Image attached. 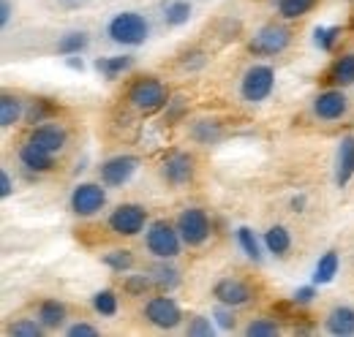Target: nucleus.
I'll return each mask as SVG.
<instances>
[{"label": "nucleus", "mask_w": 354, "mask_h": 337, "mask_svg": "<svg viewBox=\"0 0 354 337\" xmlns=\"http://www.w3.org/2000/svg\"><path fill=\"white\" fill-rule=\"evenodd\" d=\"M106 36L115 44H123V46H139V44L147 41L150 36V25L142 14L136 11H120L109 19L106 25Z\"/></svg>", "instance_id": "1"}, {"label": "nucleus", "mask_w": 354, "mask_h": 337, "mask_svg": "<svg viewBox=\"0 0 354 337\" xmlns=\"http://www.w3.org/2000/svg\"><path fill=\"white\" fill-rule=\"evenodd\" d=\"M129 101H131L133 109L150 115V112H158L169 104V95H167V87L158 82L156 77H142L131 84L129 90Z\"/></svg>", "instance_id": "2"}, {"label": "nucleus", "mask_w": 354, "mask_h": 337, "mask_svg": "<svg viewBox=\"0 0 354 337\" xmlns=\"http://www.w3.org/2000/svg\"><path fill=\"white\" fill-rule=\"evenodd\" d=\"M145 245L156 258H175L183 245V237H180L177 226L167 223V220H156V223H150V229L145 234Z\"/></svg>", "instance_id": "3"}, {"label": "nucleus", "mask_w": 354, "mask_h": 337, "mask_svg": "<svg viewBox=\"0 0 354 337\" xmlns=\"http://www.w3.org/2000/svg\"><path fill=\"white\" fill-rule=\"evenodd\" d=\"M272 87H275V71H272L270 66H262V63H259V66H251V68L243 74L240 93H243V98H245L248 104H259V101L270 98Z\"/></svg>", "instance_id": "4"}, {"label": "nucleus", "mask_w": 354, "mask_h": 337, "mask_svg": "<svg viewBox=\"0 0 354 337\" xmlns=\"http://www.w3.org/2000/svg\"><path fill=\"white\" fill-rule=\"evenodd\" d=\"M177 231L183 237V245L196 248V245H202L210 237V218L199 207H188V210L180 212V218H177Z\"/></svg>", "instance_id": "5"}, {"label": "nucleus", "mask_w": 354, "mask_h": 337, "mask_svg": "<svg viewBox=\"0 0 354 337\" xmlns=\"http://www.w3.org/2000/svg\"><path fill=\"white\" fill-rule=\"evenodd\" d=\"M71 212L80 215V218H90L98 210H104L106 204V191L98 185V182H80L74 191H71Z\"/></svg>", "instance_id": "6"}, {"label": "nucleus", "mask_w": 354, "mask_h": 337, "mask_svg": "<svg viewBox=\"0 0 354 337\" xmlns=\"http://www.w3.org/2000/svg\"><path fill=\"white\" fill-rule=\"evenodd\" d=\"M147 223V210L142 204H120L109 215V229L120 237H136Z\"/></svg>", "instance_id": "7"}, {"label": "nucleus", "mask_w": 354, "mask_h": 337, "mask_svg": "<svg viewBox=\"0 0 354 337\" xmlns=\"http://www.w3.org/2000/svg\"><path fill=\"white\" fill-rule=\"evenodd\" d=\"M145 318L158 329H175L183 321V313L172 296H153L145 305Z\"/></svg>", "instance_id": "8"}, {"label": "nucleus", "mask_w": 354, "mask_h": 337, "mask_svg": "<svg viewBox=\"0 0 354 337\" xmlns=\"http://www.w3.org/2000/svg\"><path fill=\"white\" fill-rule=\"evenodd\" d=\"M292 41V33L283 28V25H265L257 36H254V41H251V52L254 55H278V52H283L286 46Z\"/></svg>", "instance_id": "9"}, {"label": "nucleus", "mask_w": 354, "mask_h": 337, "mask_svg": "<svg viewBox=\"0 0 354 337\" xmlns=\"http://www.w3.org/2000/svg\"><path fill=\"white\" fill-rule=\"evenodd\" d=\"M139 168L136 155H115L101 166V182L109 188H123L133 177V171Z\"/></svg>", "instance_id": "10"}, {"label": "nucleus", "mask_w": 354, "mask_h": 337, "mask_svg": "<svg viewBox=\"0 0 354 337\" xmlns=\"http://www.w3.org/2000/svg\"><path fill=\"white\" fill-rule=\"evenodd\" d=\"M213 296L221 302V305H229V307H243L254 299V289L237 278H223L213 286Z\"/></svg>", "instance_id": "11"}, {"label": "nucleus", "mask_w": 354, "mask_h": 337, "mask_svg": "<svg viewBox=\"0 0 354 337\" xmlns=\"http://www.w3.org/2000/svg\"><path fill=\"white\" fill-rule=\"evenodd\" d=\"M346 109H349V101L341 90H324L313 101V112L319 120H341L346 115Z\"/></svg>", "instance_id": "12"}, {"label": "nucleus", "mask_w": 354, "mask_h": 337, "mask_svg": "<svg viewBox=\"0 0 354 337\" xmlns=\"http://www.w3.org/2000/svg\"><path fill=\"white\" fill-rule=\"evenodd\" d=\"M66 131L60 126H55V123H44V126H36L30 131V136H28V142L30 144H36V147H41L44 153L49 155H57L63 147H66Z\"/></svg>", "instance_id": "13"}, {"label": "nucleus", "mask_w": 354, "mask_h": 337, "mask_svg": "<svg viewBox=\"0 0 354 337\" xmlns=\"http://www.w3.org/2000/svg\"><path fill=\"white\" fill-rule=\"evenodd\" d=\"M161 174L169 185H185L191 177H194V158L188 153H175L164 161L161 166Z\"/></svg>", "instance_id": "14"}, {"label": "nucleus", "mask_w": 354, "mask_h": 337, "mask_svg": "<svg viewBox=\"0 0 354 337\" xmlns=\"http://www.w3.org/2000/svg\"><path fill=\"white\" fill-rule=\"evenodd\" d=\"M354 177V136H344L338 144V158H335V182L344 188Z\"/></svg>", "instance_id": "15"}, {"label": "nucleus", "mask_w": 354, "mask_h": 337, "mask_svg": "<svg viewBox=\"0 0 354 337\" xmlns=\"http://www.w3.org/2000/svg\"><path fill=\"white\" fill-rule=\"evenodd\" d=\"M324 329L330 335H338V337L354 335V307H346V305L333 307L327 313V318H324Z\"/></svg>", "instance_id": "16"}, {"label": "nucleus", "mask_w": 354, "mask_h": 337, "mask_svg": "<svg viewBox=\"0 0 354 337\" xmlns=\"http://www.w3.org/2000/svg\"><path fill=\"white\" fill-rule=\"evenodd\" d=\"M95 71L104 77V79H109V82H115L120 74H126L129 68L133 66V57L131 55H115V57H98L95 63Z\"/></svg>", "instance_id": "17"}, {"label": "nucleus", "mask_w": 354, "mask_h": 337, "mask_svg": "<svg viewBox=\"0 0 354 337\" xmlns=\"http://www.w3.org/2000/svg\"><path fill=\"white\" fill-rule=\"evenodd\" d=\"M52 158L55 155H49V153H44L41 147H36L30 142H25L19 147V161H22V166L28 168V171H49L52 168Z\"/></svg>", "instance_id": "18"}, {"label": "nucleus", "mask_w": 354, "mask_h": 337, "mask_svg": "<svg viewBox=\"0 0 354 337\" xmlns=\"http://www.w3.org/2000/svg\"><path fill=\"white\" fill-rule=\"evenodd\" d=\"M338 267H341L338 253L327 251L319 261H316V267H313V283H316V286H327V283H333V278L338 275Z\"/></svg>", "instance_id": "19"}, {"label": "nucleus", "mask_w": 354, "mask_h": 337, "mask_svg": "<svg viewBox=\"0 0 354 337\" xmlns=\"http://www.w3.org/2000/svg\"><path fill=\"white\" fill-rule=\"evenodd\" d=\"M150 278H153V286L161 289V291H172V289L180 286V272H177L172 264H167V258H161L150 269Z\"/></svg>", "instance_id": "20"}, {"label": "nucleus", "mask_w": 354, "mask_h": 337, "mask_svg": "<svg viewBox=\"0 0 354 337\" xmlns=\"http://www.w3.org/2000/svg\"><path fill=\"white\" fill-rule=\"evenodd\" d=\"M330 82L338 84V87L354 84V52L341 55V57L333 63V68H330Z\"/></svg>", "instance_id": "21"}, {"label": "nucleus", "mask_w": 354, "mask_h": 337, "mask_svg": "<svg viewBox=\"0 0 354 337\" xmlns=\"http://www.w3.org/2000/svg\"><path fill=\"white\" fill-rule=\"evenodd\" d=\"M265 248L272 256H286L292 248V234L283 229V226H272L265 231Z\"/></svg>", "instance_id": "22"}, {"label": "nucleus", "mask_w": 354, "mask_h": 337, "mask_svg": "<svg viewBox=\"0 0 354 337\" xmlns=\"http://www.w3.org/2000/svg\"><path fill=\"white\" fill-rule=\"evenodd\" d=\"M39 321L44 324L46 329H57V327L66 321V307H63V302H57V299L41 302V307H39Z\"/></svg>", "instance_id": "23"}, {"label": "nucleus", "mask_w": 354, "mask_h": 337, "mask_svg": "<svg viewBox=\"0 0 354 337\" xmlns=\"http://www.w3.org/2000/svg\"><path fill=\"white\" fill-rule=\"evenodd\" d=\"M19 117H22V101L11 93H3V98H0V126L11 128L14 123H19Z\"/></svg>", "instance_id": "24"}, {"label": "nucleus", "mask_w": 354, "mask_h": 337, "mask_svg": "<svg viewBox=\"0 0 354 337\" xmlns=\"http://www.w3.org/2000/svg\"><path fill=\"white\" fill-rule=\"evenodd\" d=\"M237 242H240V248H243V253L251 258V261H262L265 256H262V245H259V240H257V234L248 229V226H240L237 229Z\"/></svg>", "instance_id": "25"}, {"label": "nucleus", "mask_w": 354, "mask_h": 337, "mask_svg": "<svg viewBox=\"0 0 354 337\" xmlns=\"http://www.w3.org/2000/svg\"><path fill=\"white\" fill-rule=\"evenodd\" d=\"M164 19H167V25H172V28L185 25V22L191 19V3H185V0H172V3L164 8Z\"/></svg>", "instance_id": "26"}, {"label": "nucleus", "mask_w": 354, "mask_h": 337, "mask_svg": "<svg viewBox=\"0 0 354 337\" xmlns=\"http://www.w3.org/2000/svg\"><path fill=\"white\" fill-rule=\"evenodd\" d=\"M85 46H88V33L74 30V33H66V36L57 41V52L66 55V57H71V55H80Z\"/></svg>", "instance_id": "27"}, {"label": "nucleus", "mask_w": 354, "mask_h": 337, "mask_svg": "<svg viewBox=\"0 0 354 337\" xmlns=\"http://www.w3.org/2000/svg\"><path fill=\"white\" fill-rule=\"evenodd\" d=\"M313 6L316 0H278V14L283 19H297V17H306Z\"/></svg>", "instance_id": "28"}, {"label": "nucleus", "mask_w": 354, "mask_h": 337, "mask_svg": "<svg viewBox=\"0 0 354 337\" xmlns=\"http://www.w3.org/2000/svg\"><path fill=\"white\" fill-rule=\"evenodd\" d=\"M191 136L199 144H213V142L221 139V128H218V123H213V120H199V123H194V128H191Z\"/></svg>", "instance_id": "29"}, {"label": "nucleus", "mask_w": 354, "mask_h": 337, "mask_svg": "<svg viewBox=\"0 0 354 337\" xmlns=\"http://www.w3.org/2000/svg\"><path fill=\"white\" fill-rule=\"evenodd\" d=\"M93 310L101 313V316H115L118 313V294L112 289H104V291H95L93 299H90Z\"/></svg>", "instance_id": "30"}, {"label": "nucleus", "mask_w": 354, "mask_h": 337, "mask_svg": "<svg viewBox=\"0 0 354 337\" xmlns=\"http://www.w3.org/2000/svg\"><path fill=\"white\" fill-rule=\"evenodd\" d=\"M281 332L278 324L272 318H254L248 327H245V335L248 337H275Z\"/></svg>", "instance_id": "31"}, {"label": "nucleus", "mask_w": 354, "mask_h": 337, "mask_svg": "<svg viewBox=\"0 0 354 337\" xmlns=\"http://www.w3.org/2000/svg\"><path fill=\"white\" fill-rule=\"evenodd\" d=\"M104 264L109 269H115V272H129L133 267V256L131 251H112L104 256Z\"/></svg>", "instance_id": "32"}, {"label": "nucleus", "mask_w": 354, "mask_h": 337, "mask_svg": "<svg viewBox=\"0 0 354 337\" xmlns=\"http://www.w3.org/2000/svg\"><path fill=\"white\" fill-rule=\"evenodd\" d=\"M338 36H341V28H316V30H313V44H316L322 52H333Z\"/></svg>", "instance_id": "33"}, {"label": "nucleus", "mask_w": 354, "mask_h": 337, "mask_svg": "<svg viewBox=\"0 0 354 337\" xmlns=\"http://www.w3.org/2000/svg\"><path fill=\"white\" fill-rule=\"evenodd\" d=\"M46 327L41 321H30V318H22V321H17L14 327H11V335L14 337H41Z\"/></svg>", "instance_id": "34"}, {"label": "nucleus", "mask_w": 354, "mask_h": 337, "mask_svg": "<svg viewBox=\"0 0 354 337\" xmlns=\"http://www.w3.org/2000/svg\"><path fill=\"white\" fill-rule=\"evenodd\" d=\"M213 332H216V329H213V321L205 318V316H194V318L188 321V335L191 337H210Z\"/></svg>", "instance_id": "35"}, {"label": "nucleus", "mask_w": 354, "mask_h": 337, "mask_svg": "<svg viewBox=\"0 0 354 337\" xmlns=\"http://www.w3.org/2000/svg\"><path fill=\"white\" fill-rule=\"evenodd\" d=\"M150 286H153V278H150V275H131V278L126 280V291L133 296L145 294Z\"/></svg>", "instance_id": "36"}, {"label": "nucleus", "mask_w": 354, "mask_h": 337, "mask_svg": "<svg viewBox=\"0 0 354 337\" xmlns=\"http://www.w3.org/2000/svg\"><path fill=\"white\" fill-rule=\"evenodd\" d=\"M213 318H216V324H218L221 329H234V316H232V307H229V305H221V307H216Z\"/></svg>", "instance_id": "37"}, {"label": "nucleus", "mask_w": 354, "mask_h": 337, "mask_svg": "<svg viewBox=\"0 0 354 337\" xmlns=\"http://www.w3.org/2000/svg\"><path fill=\"white\" fill-rule=\"evenodd\" d=\"M95 335H98V329L90 327V324H71L68 327V337H95Z\"/></svg>", "instance_id": "38"}, {"label": "nucleus", "mask_w": 354, "mask_h": 337, "mask_svg": "<svg viewBox=\"0 0 354 337\" xmlns=\"http://www.w3.org/2000/svg\"><path fill=\"white\" fill-rule=\"evenodd\" d=\"M313 296H316V289H313V286H303V289H297V291H295L292 299H295V305H310V302H313Z\"/></svg>", "instance_id": "39"}, {"label": "nucleus", "mask_w": 354, "mask_h": 337, "mask_svg": "<svg viewBox=\"0 0 354 337\" xmlns=\"http://www.w3.org/2000/svg\"><path fill=\"white\" fill-rule=\"evenodd\" d=\"M11 193H14L11 177H8V171H0V196H3V199H8Z\"/></svg>", "instance_id": "40"}, {"label": "nucleus", "mask_w": 354, "mask_h": 337, "mask_svg": "<svg viewBox=\"0 0 354 337\" xmlns=\"http://www.w3.org/2000/svg\"><path fill=\"white\" fill-rule=\"evenodd\" d=\"M11 11H14V8H11V0H0V25H3V28L11 22Z\"/></svg>", "instance_id": "41"}, {"label": "nucleus", "mask_w": 354, "mask_h": 337, "mask_svg": "<svg viewBox=\"0 0 354 337\" xmlns=\"http://www.w3.org/2000/svg\"><path fill=\"white\" fill-rule=\"evenodd\" d=\"M68 66H71L74 71H82V68H85V66H82V60H77V55H71V57H68Z\"/></svg>", "instance_id": "42"}]
</instances>
